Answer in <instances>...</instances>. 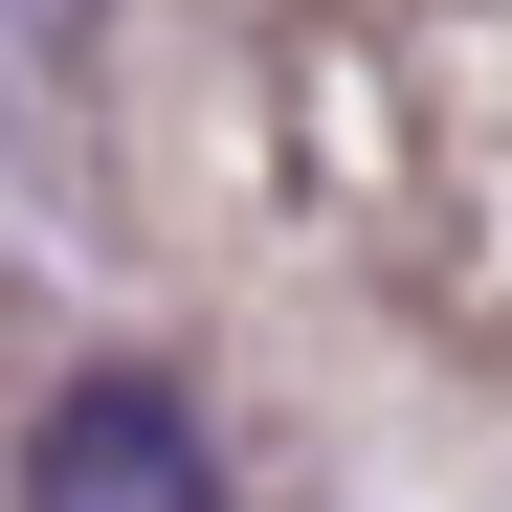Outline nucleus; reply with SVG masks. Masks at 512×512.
<instances>
[{
  "label": "nucleus",
  "instance_id": "f257e3e1",
  "mask_svg": "<svg viewBox=\"0 0 512 512\" xmlns=\"http://www.w3.org/2000/svg\"><path fill=\"white\" fill-rule=\"evenodd\" d=\"M23 512H223V423L156 357H90V379H45V423H23Z\"/></svg>",
  "mask_w": 512,
  "mask_h": 512
}]
</instances>
